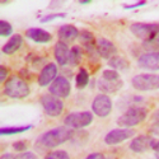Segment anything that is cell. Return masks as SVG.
I'll return each mask as SVG.
<instances>
[{
    "instance_id": "obj_1",
    "label": "cell",
    "mask_w": 159,
    "mask_h": 159,
    "mask_svg": "<svg viewBox=\"0 0 159 159\" xmlns=\"http://www.w3.org/2000/svg\"><path fill=\"white\" fill-rule=\"evenodd\" d=\"M74 136V130L68 126H60L46 131L38 138L37 144L45 149H54L59 145L71 140Z\"/></svg>"
},
{
    "instance_id": "obj_2",
    "label": "cell",
    "mask_w": 159,
    "mask_h": 159,
    "mask_svg": "<svg viewBox=\"0 0 159 159\" xmlns=\"http://www.w3.org/2000/svg\"><path fill=\"white\" fill-rule=\"evenodd\" d=\"M130 31L135 37L149 45L159 43V24L155 23H132Z\"/></svg>"
},
{
    "instance_id": "obj_3",
    "label": "cell",
    "mask_w": 159,
    "mask_h": 159,
    "mask_svg": "<svg viewBox=\"0 0 159 159\" xmlns=\"http://www.w3.org/2000/svg\"><path fill=\"white\" fill-rule=\"evenodd\" d=\"M4 94L13 99H23L30 96V85L22 76L13 75L4 83Z\"/></svg>"
},
{
    "instance_id": "obj_4",
    "label": "cell",
    "mask_w": 159,
    "mask_h": 159,
    "mask_svg": "<svg viewBox=\"0 0 159 159\" xmlns=\"http://www.w3.org/2000/svg\"><path fill=\"white\" fill-rule=\"evenodd\" d=\"M147 116H148V110L145 107H131L117 118V125L120 127L131 129L145 121Z\"/></svg>"
},
{
    "instance_id": "obj_5",
    "label": "cell",
    "mask_w": 159,
    "mask_h": 159,
    "mask_svg": "<svg viewBox=\"0 0 159 159\" xmlns=\"http://www.w3.org/2000/svg\"><path fill=\"white\" fill-rule=\"evenodd\" d=\"M131 85L140 92L157 90L159 89V74H138L131 79Z\"/></svg>"
},
{
    "instance_id": "obj_6",
    "label": "cell",
    "mask_w": 159,
    "mask_h": 159,
    "mask_svg": "<svg viewBox=\"0 0 159 159\" xmlns=\"http://www.w3.org/2000/svg\"><path fill=\"white\" fill-rule=\"evenodd\" d=\"M93 122V113L89 111H83V112H73L69 113L64 118V125L68 126L73 130H79L89 126Z\"/></svg>"
},
{
    "instance_id": "obj_7",
    "label": "cell",
    "mask_w": 159,
    "mask_h": 159,
    "mask_svg": "<svg viewBox=\"0 0 159 159\" xmlns=\"http://www.w3.org/2000/svg\"><path fill=\"white\" fill-rule=\"evenodd\" d=\"M39 102H41L46 115L50 117H59L64 111V103H62L61 98H57L52 94L42 96Z\"/></svg>"
},
{
    "instance_id": "obj_8",
    "label": "cell",
    "mask_w": 159,
    "mask_h": 159,
    "mask_svg": "<svg viewBox=\"0 0 159 159\" xmlns=\"http://www.w3.org/2000/svg\"><path fill=\"white\" fill-rule=\"evenodd\" d=\"M112 111V101L107 94H98L94 97L93 102H92V112L96 116L103 118L107 117Z\"/></svg>"
},
{
    "instance_id": "obj_9",
    "label": "cell",
    "mask_w": 159,
    "mask_h": 159,
    "mask_svg": "<svg viewBox=\"0 0 159 159\" xmlns=\"http://www.w3.org/2000/svg\"><path fill=\"white\" fill-rule=\"evenodd\" d=\"M48 92L57 98H68L71 92L70 82L65 76H57L48 87Z\"/></svg>"
},
{
    "instance_id": "obj_10",
    "label": "cell",
    "mask_w": 159,
    "mask_h": 159,
    "mask_svg": "<svg viewBox=\"0 0 159 159\" xmlns=\"http://www.w3.org/2000/svg\"><path fill=\"white\" fill-rule=\"evenodd\" d=\"M134 135H135V131L132 129H125V127L115 129V130H111L104 136V143L107 145H117L125 140L131 139Z\"/></svg>"
},
{
    "instance_id": "obj_11",
    "label": "cell",
    "mask_w": 159,
    "mask_h": 159,
    "mask_svg": "<svg viewBox=\"0 0 159 159\" xmlns=\"http://www.w3.org/2000/svg\"><path fill=\"white\" fill-rule=\"evenodd\" d=\"M57 78V66L56 64L54 62H48L46 64L41 73H39L38 75V85L39 87H50L51 83L55 80V79Z\"/></svg>"
},
{
    "instance_id": "obj_12",
    "label": "cell",
    "mask_w": 159,
    "mask_h": 159,
    "mask_svg": "<svg viewBox=\"0 0 159 159\" xmlns=\"http://www.w3.org/2000/svg\"><path fill=\"white\" fill-rule=\"evenodd\" d=\"M154 143L155 140L149 135H139L130 143V149L134 153H144L149 149H153Z\"/></svg>"
},
{
    "instance_id": "obj_13",
    "label": "cell",
    "mask_w": 159,
    "mask_h": 159,
    "mask_svg": "<svg viewBox=\"0 0 159 159\" xmlns=\"http://www.w3.org/2000/svg\"><path fill=\"white\" fill-rule=\"evenodd\" d=\"M138 65L144 70H159V52H147L138 59Z\"/></svg>"
},
{
    "instance_id": "obj_14",
    "label": "cell",
    "mask_w": 159,
    "mask_h": 159,
    "mask_svg": "<svg viewBox=\"0 0 159 159\" xmlns=\"http://www.w3.org/2000/svg\"><path fill=\"white\" fill-rule=\"evenodd\" d=\"M96 51L97 54L102 57V59H112L113 56H116L117 48L116 46L110 41V39L106 38H99L97 43H96Z\"/></svg>"
},
{
    "instance_id": "obj_15",
    "label": "cell",
    "mask_w": 159,
    "mask_h": 159,
    "mask_svg": "<svg viewBox=\"0 0 159 159\" xmlns=\"http://www.w3.org/2000/svg\"><path fill=\"white\" fill-rule=\"evenodd\" d=\"M80 34L79 30L73 24H64L59 28L57 36L60 38V41L64 43H68V42H73L74 39H76Z\"/></svg>"
},
{
    "instance_id": "obj_16",
    "label": "cell",
    "mask_w": 159,
    "mask_h": 159,
    "mask_svg": "<svg viewBox=\"0 0 159 159\" xmlns=\"http://www.w3.org/2000/svg\"><path fill=\"white\" fill-rule=\"evenodd\" d=\"M25 36L36 43H48L52 39L51 33L42 28H30L25 32Z\"/></svg>"
},
{
    "instance_id": "obj_17",
    "label": "cell",
    "mask_w": 159,
    "mask_h": 159,
    "mask_svg": "<svg viewBox=\"0 0 159 159\" xmlns=\"http://www.w3.org/2000/svg\"><path fill=\"white\" fill-rule=\"evenodd\" d=\"M54 55H55V59L57 61L59 65L61 66H65L66 64H69V56H70V48L68 47V45L59 41L56 45H55V48H54Z\"/></svg>"
},
{
    "instance_id": "obj_18",
    "label": "cell",
    "mask_w": 159,
    "mask_h": 159,
    "mask_svg": "<svg viewBox=\"0 0 159 159\" xmlns=\"http://www.w3.org/2000/svg\"><path fill=\"white\" fill-rule=\"evenodd\" d=\"M22 45H23V37L20 34H13L9 38V41L3 46L2 51L5 55H13L22 47Z\"/></svg>"
},
{
    "instance_id": "obj_19",
    "label": "cell",
    "mask_w": 159,
    "mask_h": 159,
    "mask_svg": "<svg viewBox=\"0 0 159 159\" xmlns=\"http://www.w3.org/2000/svg\"><path fill=\"white\" fill-rule=\"evenodd\" d=\"M122 80H116V82H108V80H104V79H99L98 82V88L101 92H103V94H107V93H116L117 90H120L122 88Z\"/></svg>"
},
{
    "instance_id": "obj_20",
    "label": "cell",
    "mask_w": 159,
    "mask_h": 159,
    "mask_svg": "<svg viewBox=\"0 0 159 159\" xmlns=\"http://www.w3.org/2000/svg\"><path fill=\"white\" fill-rule=\"evenodd\" d=\"M33 126L32 125H24V126H7L0 129V135L2 136H10V135H18L22 132H25L31 130Z\"/></svg>"
},
{
    "instance_id": "obj_21",
    "label": "cell",
    "mask_w": 159,
    "mask_h": 159,
    "mask_svg": "<svg viewBox=\"0 0 159 159\" xmlns=\"http://www.w3.org/2000/svg\"><path fill=\"white\" fill-rule=\"evenodd\" d=\"M80 41L83 42V45L85 46V48L89 51V52H93L94 51V46H96V42H94V37L89 31H82L80 34Z\"/></svg>"
},
{
    "instance_id": "obj_22",
    "label": "cell",
    "mask_w": 159,
    "mask_h": 159,
    "mask_svg": "<svg viewBox=\"0 0 159 159\" xmlns=\"http://www.w3.org/2000/svg\"><path fill=\"white\" fill-rule=\"evenodd\" d=\"M108 65L111 66L113 70H116V71L117 70H126L129 68L127 60L124 59V57H121V56H117V55L108 60Z\"/></svg>"
},
{
    "instance_id": "obj_23",
    "label": "cell",
    "mask_w": 159,
    "mask_h": 159,
    "mask_svg": "<svg viewBox=\"0 0 159 159\" xmlns=\"http://www.w3.org/2000/svg\"><path fill=\"white\" fill-rule=\"evenodd\" d=\"M88 83H89V74L84 68H82L75 76V84L79 89H83L88 85Z\"/></svg>"
},
{
    "instance_id": "obj_24",
    "label": "cell",
    "mask_w": 159,
    "mask_h": 159,
    "mask_svg": "<svg viewBox=\"0 0 159 159\" xmlns=\"http://www.w3.org/2000/svg\"><path fill=\"white\" fill-rule=\"evenodd\" d=\"M82 56H83V51L79 46H74L70 50V56H69V64L71 66H76L79 62L82 61Z\"/></svg>"
},
{
    "instance_id": "obj_25",
    "label": "cell",
    "mask_w": 159,
    "mask_h": 159,
    "mask_svg": "<svg viewBox=\"0 0 159 159\" xmlns=\"http://www.w3.org/2000/svg\"><path fill=\"white\" fill-rule=\"evenodd\" d=\"M102 79L108 82H116V80H120V74L113 69H107L102 73Z\"/></svg>"
},
{
    "instance_id": "obj_26",
    "label": "cell",
    "mask_w": 159,
    "mask_h": 159,
    "mask_svg": "<svg viewBox=\"0 0 159 159\" xmlns=\"http://www.w3.org/2000/svg\"><path fill=\"white\" fill-rule=\"evenodd\" d=\"M13 33V25L7 22V20H0V36L2 37H8Z\"/></svg>"
},
{
    "instance_id": "obj_27",
    "label": "cell",
    "mask_w": 159,
    "mask_h": 159,
    "mask_svg": "<svg viewBox=\"0 0 159 159\" xmlns=\"http://www.w3.org/2000/svg\"><path fill=\"white\" fill-rule=\"evenodd\" d=\"M45 159H70V157L65 150H54L50 152L45 157Z\"/></svg>"
},
{
    "instance_id": "obj_28",
    "label": "cell",
    "mask_w": 159,
    "mask_h": 159,
    "mask_svg": "<svg viewBox=\"0 0 159 159\" xmlns=\"http://www.w3.org/2000/svg\"><path fill=\"white\" fill-rule=\"evenodd\" d=\"M65 17H66L65 13H51V14H47L43 18H41V23H48V22H52L55 19H61Z\"/></svg>"
},
{
    "instance_id": "obj_29",
    "label": "cell",
    "mask_w": 159,
    "mask_h": 159,
    "mask_svg": "<svg viewBox=\"0 0 159 159\" xmlns=\"http://www.w3.org/2000/svg\"><path fill=\"white\" fill-rule=\"evenodd\" d=\"M14 159H38V157L32 152H23L14 157Z\"/></svg>"
},
{
    "instance_id": "obj_30",
    "label": "cell",
    "mask_w": 159,
    "mask_h": 159,
    "mask_svg": "<svg viewBox=\"0 0 159 159\" xmlns=\"http://www.w3.org/2000/svg\"><path fill=\"white\" fill-rule=\"evenodd\" d=\"M27 147H28V145H27V143H25V141H16L14 144H13V149L19 152V153L25 152Z\"/></svg>"
},
{
    "instance_id": "obj_31",
    "label": "cell",
    "mask_w": 159,
    "mask_h": 159,
    "mask_svg": "<svg viewBox=\"0 0 159 159\" xmlns=\"http://www.w3.org/2000/svg\"><path fill=\"white\" fill-rule=\"evenodd\" d=\"M144 5H147V2H138V3H132V4H125L124 9L131 10V9H136V8H140V7H144Z\"/></svg>"
},
{
    "instance_id": "obj_32",
    "label": "cell",
    "mask_w": 159,
    "mask_h": 159,
    "mask_svg": "<svg viewBox=\"0 0 159 159\" xmlns=\"http://www.w3.org/2000/svg\"><path fill=\"white\" fill-rule=\"evenodd\" d=\"M7 76H8V69L5 66H0V83H5L7 82Z\"/></svg>"
},
{
    "instance_id": "obj_33",
    "label": "cell",
    "mask_w": 159,
    "mask_h": 159,
    "mask_svg": "<svg viewBox=\"0 0 159 159\" xmlns=\"http://www.w3.org/2000/svg\"><path fill=\"white\" fill-rule=\"evenodd\" d=\"M150 132H152V135L159 136V124H152V126H150Z\"/></svg>"
},
{
    "instance_id": "obj_34",
    "label": "cell",
    "mask_w": 159,
    "mask_h": 159,
    "mask_svg": "<svg viewBox=\"0 0 159 159\" xmlns=\"http://www.w3.org/2000/svg\"><path fill=\"white\" fill-rule=\"evenodd\" d=\"M85 159H106V158H104V155L102 153H92Z\"/></svg>"
},
{
    "instance_id": "obj_35",
    "label": "cell",
    "mask_w": 159,
    "mask_h": 159,
    "mask_svg": "<svg viewBox=\"0 0 159 159\" xmlns=\"http://www.w3.org/2000/svg\"><path fill=\"white\" fill-rule=\"evenodd\" d=\"M152 124H159V110H157L152 116Z\"/></svg>"
},
{
    "instance_id": "obj_36",
    "label": "cell",
    "mask_w": 159,
    "mask_h": 159,
    "mask_svg": "<svg viewBox=\"0 0 159 159\" xmlns=\"http://www.w3.org/2000/svg\"><path fill=\"white\" fill-rule=\"evenodd\" d=\"M0 159H14V157H13V154L7 153V154H3L2 157H0Z\"/></svg>"
},
{
    "instance_id": "obj_37",
    "label": "cell",
    "mask_w": 159,
    "mask_h": 159,
    "mask_svg": "<svg viewBox=\"0 0 159 159\" xmlns=\"http://www.w3.org/2000/svg\"><path fill=\"white\" fill-rule=\"evenodd\" d=\"M153 150L159 152V141H155V143H154V145H153Z\"/></svg>"
},
{
    "instance_id": "obj_38",
    "label": "cell",
    "mask_w": 159,
    "mask_h": 159,
    "mask_svg": "<svg viewBox=\"0 0 159 159\" xmlns=\"http://www.w3.org/2000/svg\"><path fill=\"white\" fill-rule=\"evenodd\" d=\"M155 159H159V152H155Z\"/></svg>"
}]
</instances>
